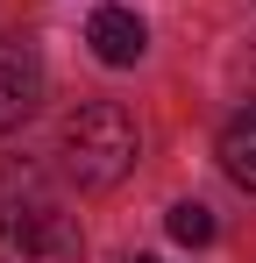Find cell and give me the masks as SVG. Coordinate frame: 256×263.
Returning <instances> with one entry per match:
<instances>
[{
  "label": "cell",
  "instance_id": "cell-1",
  "mask_svg": "<svg viewBox=\"0 0 256 263\" xmlns=\"http://www.w3.org/2000/svg\"><path fill=\"white\" fill-rule=\"evenodd\" d=\"M64 164H71V178H79L85 192L121 185V178L135 171V121H128V107L85 100L79 114L64 121Z\"/></svg>",
  "mask_w": 256,
  "mask_h": 263
},
{
  "label": "cell",
  "instance_id": "cell-2",
  "mask_svg": "<svg viewBox=\"0 0 256 263\" xmlns=\"http://www.w3.org/2000/svg\"><path fill=\"white\" fill-rule=\"evenodd\" d=\"M0 263H85V235L64 214H22L0 228Z\"/></svg>",
  "mask_w": 256,
  "mask_h": 263
},
{
  "label": "cell",
  "instance_id": "cell-3",
  "mask_svg": "<svg viewBox=\"0 0 256 263\" xmlns=\"http://www.w3.org/2000/svg\"><path fill=\"white\" fill-rule=\"evenodd\" d=\"M43 107V57L29 43H0V135Z\"/></svg>",
  "mask_w": 256,
  "mask_h": 263
},
{
  "label": "cell",
  "instance_id": "cell-4",
  "mask_svg": "<svg viewBox=\"0 0 256 263\" xmlns=\"http://www.w3.org/2000/svg\"><path fill=\"white\" fill-rule=\"evenodd\" d=\"M85 43H93V57H100V64L128 71V64H142L150 29H142V14H128V7H100V14L85 22Z\"/></svg>",
  "mask_w": 256,
  "mask_h": 263
},
{
  "label": "cell",
  "instance_id": "cell-5",
  "mask_svg": "<svg viewBox=\"0 0 256 263\" xmlns=\"http://www.w3.org/2000/svg\"><path fill=\"white\" fill-rule=\"evenodd\" d=\"M221 171L235 178L242 192H256V114H242L235 128L221 135Z\"/></svg>",
  "mask_w": 256,
  "mask_h": 263
},
{
  "label": "cell",
  "instance_id": "cell-6",
  "mask_svg": "<svg viewBox=\"0 0 256 263\" xmlns=\"http://www.w3.org/2000/svg\"><path fill=\"white\" fill-rule=\"evenodd\" d=\"M164 228H171V242H185V249H207L213 242V214L199 206V199H178L164 214Z\"/></svg>",
  "mask_w": 256,
  "mask_h": 263
},
{
  "label": "cell",
  "instance_id": "cell-7",
  "mask_svg": "<svg viewBox=\"0 0 256 263\" xmlns=\"http://www.w3.org/2000/svg\"><path fill=\"white\" fill-rule=\"evenodd\" d=\"M135 263H157V256H135Z\"/></svg>",
  "mask_w": 256,
  "mask_h": 263
}]
</instances>
